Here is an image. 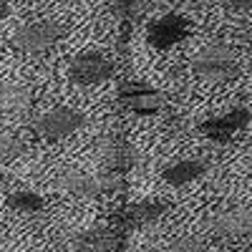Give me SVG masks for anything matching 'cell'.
<instances>
[{"instance_id": "cell-2", "label": "cell", "mask_w": 252, "mask_h": 252, "mask_svg": "<svg viewBox=\"0 0 252 252\" xmlns=\"http://www.w3.org/2000/svg\"><path fill=\"white\" fill-rule=\"evenodd\" d=\"M61 35H63V28L56 20H35V23H28L15 31L13 46L26 56H40V53L51 51Z\"/></svg>"}, {"instance_id": "cell-11", "label": "cell", "mask_w": 252, "mask_h": 252, "mask_svg": "<svg viewBox=\"0 0 252 252\" xmlns=\"http://www.w3.org/2000/svg\"><path fill=\"white\" fill-rule=\"evenodd\" d=\"M73 247L78 252H111L116 247V235L109 227H91L73 237Z\"/></svg>"}, {"instance_id": "cell-9", "label": "cell", "mask_w": 252, "mask_h": 252, "mask_svg": "<svg viewBox=\"0 0 252 252\" xmlns=\"http://www.w3.org/2000/svg\"><path fill=\"white\" fill-rule=\"evenodd\" d=\"M189 35V20L184 15H177V13H169V15H161L159 20L149 26V43L157 48V51H166L177 46L179 40H184Z\"/></svg>"}, {"instance_id": "cell-8", "label": "cell", "mask_w": 252, "mask_h": 252, "mask_svg": "<svg viewBox=\"0 0 252 252\" xmlns=\"http://www.w3.org/2000/svg\"><path fill=\"white\" fill-rule=\"evenodd\" d=\"M209 229L217 237L237 240V237H250L252 235V207H232L217 212L209 220Z\"/></svg>"}, {"instance_id": "cell-14", "label": "cell", "mask_w": 252, "mask_h": 252, "mask_svg": "<svg viewBox=\"0 0 252 252\" xmlns=\"http://www.w3.org/2000/svg\"><path fill=\"white\" fill-rule=\"evenodd\" d=\"M33 101V94L23 83H0V111L23 114Z\"/></svg>"}, {"instance_id": "cell-4", "label": "cell", "mask_w": 252, "mask_h": 252, "mask_svg": "<svg viewBox=\"0 0 252 252\" xmlns=\"http://www.w3.org/2000/svg\"><path fill=\"white\" fill-rule=\"evenodd\" d=\"M114 76V63L103 53H81L71 61L68 78L78 86H96Z\"/></svg>"}, {"instance_id": "cell-5", "label": "cell", "mask_w": 252, "mask_h": 252, "mask_svg": "<svg viewBox=\"0 0 252 252\" xmlns=\"http://www.w3.org/2000/svg\"><path fill=\"white\" fill-rule=\"evenodd\" d=\"M119 101L124 109H129L131 114H139V116H152L164 109V96L157 89L146 86V83H139V81L121 83Z\"/></svg>"}, {"instance_id": "cell-1", "label": "cell", "mask_w": 252, "mask_h": 252, "mask_svg": "<svg viewBox=\"0 0 252 252\" xmlns=\"http://www.w3.org/2000/svg\"><path fill=\"white\" fill-rule=\"evenodd\" d=\"M192 71L207 81H229L240 73V61L229 46L212 43L192 58Z\"/></svg>"}, {"instance_id": "cell-20", "label": "cell", "mask_w": 252, "mask_h": 252, "mask_svg": "<svg viewBox=\"0 0 252 252\" xmlns=\"http://www.w3.org/2000/svg\"><path fill=\"white\" fill-rule=\"evenodd\" d=\"M10 15V3L8 0H0V20H5Z\"/></svg>"}, {"instance_id": "cell-15", "label": "cell", "mask_w": 252, "mask_h": 252, "mask_svg": "<svg viewBox=\"0 0 252 252\" xmlns=\"http://www.w3.org/2000/svg\"><path fill=\"white\" fill-rule=\"evenodd\" d=\"M8 204L15 209V212H23V215H35L46 207L43 197L35 194V192H28V189H20V192H13L8 197Z\"/></svg>"}, {"instance_id": "cell-13", "label": "cell", "mask_w": 252, "mask_h": 252, "mask_svg": "<svg viewBox=\"0 0 252 252\" xmlns=\"http://www.w3.org/2000/svg\"><path fill=\"white\" fill-rule=\"evenodd\" d=\"M166 209H169V204L161 199H141L126 209V220H129L131 227H146L159 222L166 215Z\"/></svg>"}, {"instance_id": "cell-18", "label": "cell", "mask_w": 252, "mask_h": 252, "mask_svg": "<svg viewBox=\"0 0 252 252\" xmlns=\"http://www.w3.org/2000/svg\"><path fill=\"white\" fill-rule=\"evenodd\" d=\"M159 252H204V242L199 237H179L169 245H164Z\"/></svg>"}, {"instance_id": "cell-16", "label": "cell", "mask_w": 252, "mask_h": 252, "mask_svg": "<svg viewBox=\"0 0 252 252\" xmlns=\"http://www.w3.org/2000/svg\"><path fill=\"white\" fill-rule=\"evenodd\" d=\"M144 0H111V10L124 23H136L144 15Z\"/></svg>"}, {"instance_id": "cell-3", "label": "cell", "mask_w": 252, "mask_h": 252, "mask_svg": "<svg viewBox=\"0 0 252 252\" xmlns=\"http://www.w3.org/2000/svg\"><path fill=\"white\" fill-rule=\"evenodd\" d=\"M83 126V114L76 111V109H68V106H58V109H51L46 111L35 121V134L46 141H61L71 136L73 131H78Z\"/></svg>"}, {"instance_id": "cell-21", "label": "cell", "mask_w": 252, "mask_h": 252, "mask_svg": "<svg viewBox=\"0 0 252 252\" xmlns=\"http://www.w3.org/2000/svg\"><path fill=\"white\" fill-rule=\"evenodd\" d=\"M250 154H252V144H250Z\"/></svg>"}, {"instance_id": "cell-7", "label": "cell", "mask_w": 252, "mask_h": 252, "mask_svg": "<svg viewBox=\"0 0 252 252\" xmlns=\"http://www.w3.org/2000/svg\"><path fill=\"white\" fill-rule=\"evenodd\" d=\"M250 119H252L250 109L235 106V109H229V111L222 114V116L207 119V121L199 126V131H202L209 141H215V144H229V141H232V136L240 134L245 126L250 124Z\"/></svg>"}, {"instance_id": "cell-10", "label": "cell", "mask_w": 252, "mask_h": 252, "mask_svg": "<svg viewBox=\"0 0 252 252\" xmlns=\"http://www.w3.org/2000/svg\"><path fill=\"white\" fill-rule=\"evenodd\" d=\"M103 159H106L111 174H124L136 164V149L124 136H111L103 146Z\"/></svg>"}, {"instance_id": "cell-12", "label": "cell", "mask_w": 252, "mask_h": 252, "mask_svg": "<svg viewBox=\"0 0 252 252\" xmlns=\"http://www.w3.org/2000/svg\"><path fill=\"white\" fill-rule=\"evenodd\" d=\"M204 172H207V161L204 159H182V161H174V164L166 166V169L161 172V177H164L166 184H172V187H184L189 182L199 179Z\"/></svg>"}, {"instance_id": "cell-6", "label": "cell", "mask_w": 252, "mask_h": 252, "mask_svg": "<svg viewBox=\"0 0 252 252\" xmlns=\"http://www.w3.org/2000/svg\"><path fill=\"white\" fill-rule=\"evenodd\" d=\"M114 177H116V174H111V177H94V174H83V172H63L56 184H58L66 194H71V197H78V199H96V197H101V194L111 192V189L119 184Z\"/></svg>"}, {"instance_id": "cell-17", "label": "cell", "mask_w": 252, "mask_h": 252, "mask_svg": "<svg viewBox=\"0 0 252 252\" xmlns=\"http://www.w3.org/2000/svg\"><path fill=\"white\" fill-rule=\"evenodd\" d=\"M26 144L23 139H18L15 134H0V164L15 161L18 157H23Z\"/></svg>"}, {"instance_id": "cell-19", "label": "cell", "mask_w": 252, "mask_h": 252, "mask_svg": "<svg viewBox=\"0 0 252 252\" xmlns=\"http://www.w3.org/2000/svg\"><path fill=\"white\" fill-rule=\"evenodd\" d=\"M232 8H240V10H252V0H224Z\"/></svg>"}]
</instances>
